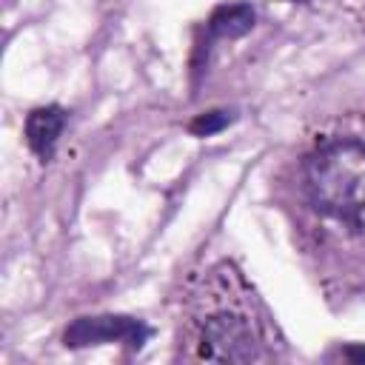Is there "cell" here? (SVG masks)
Wrapping results in <instances>:
<instances>
[{
	"mask_svg": "<svg viewBox=\"0 0 365 365\" xmlns=\"http://www.w3.org/2000/svg\"><path fill=\"white\" fill-rule=\"evenodd\" d=\"M302 185L322 217L359 228L365 214V143L339 137L314 148L302 165Z\"/></svg>",
	"mask_w": 365,
	"mask_h": 365,
	"instance_id": "cell-2",
	"label": "cell"
},
{
	"mask_svg": "<svg viewBox=\"0 0 365 365\" xmlns=\"http://www.w3.org/2000/svg\"><path fill=\"white\" fill-rule=\"evenodd\" d=\"M231 120H234L231 111H222V108H217V111H202V114H197V117L188 123V131H191L194 137H211V134L222 131Z\"/></svg>",
	"mask_w": 365,
	"mask_h": 365,
	"instance_id": "cell-6",
	"label": "cell"
},
{
	"mask_svg": "<svg viewBox=\"0 0 365 365\" xmlns=\"http://www.w3.org/2000/svg\"><path fill=\"white\" fill-rule=\"evenodd\" d=\"M194 345V356L208 362H254L265 356V322L259 319L254 294L231 265L211 271L200 294Z\"/></svg>",
	"mask_w": 365,
	"mask_h": 365,
	"instance_id": "cell-1",
	"label": "cell"
},
{
	"mask_svg": "<svg viewBox=\"0 0 365 365\" xmlns=\"http://www.w3.org/2000/svg\"><path fill=\"white\" fill-rule=\"evenodd\" d=\"M148 325L131 317H83L66 328V345L83 348V345H100V342H128L131 348H140L148 339Z\"/></svg>",
	"mask_w": 365,
	"mask_h": 365,
	"instance_id": "cell-3",
	"label": "cell"
},
{
	"mask_svg": "<svg viewBox=\"0 0 365 365\" xmlns=\"http://www.w3.org/2000/svg\"><path fill=\"white\" fill-rule=\"evenodd\" d=\"M63 125H66V111L60 106H43V108H34L29 117H26V143L29 148L40 157V160H48L60 134H63Z\"/></svg>",
	"mask_w": 365,
	"mask_h": 365,
	"instance_id": "cell-4",
	"label": "cell"
},
{
	"mask_svg": "<svg viewBox=\"0 0 365 365\" xmlns=\"http://www.w3.org/2000/svg\"><path fill=\"white\" fill-rule=\"evenodd\" d=\"M297 3H305V0H297Z\"/></svg>",
	"mask_w": 365,
	"mask_h": 365,
	"instance_id": "cell-7",
	"label": "cell"
},
{
	"mask_svg": "<svg viewBox=\"0 0 365 365\" xmlns=\"http://www.w3.org/2000/svg\"><path fill=\"white\" fill-rule=\"evenodd\" d=\"M251 26H254V9L248 3L220 6L208 20V37H240L251 31Z\"/></svg>",
	"mask_w": 365,
	"mask_h": 365,
	"instance_id": "cell-5",
	"label": "cell"
}]
</instances>
